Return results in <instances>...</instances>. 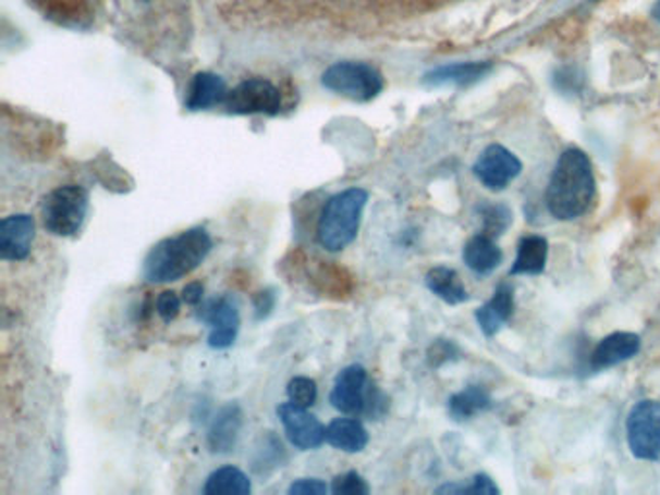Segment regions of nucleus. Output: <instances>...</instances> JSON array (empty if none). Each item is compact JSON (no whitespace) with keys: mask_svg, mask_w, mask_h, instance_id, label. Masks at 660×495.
I'll return each instance as SVG.
<instances>
[{"mask_svg":"<svg viewBox=\"0 0 660 495\" xmlns=\"http://www.w3.org/2000/svg\"><path fill=\"white\" fill-rule=\"evenodd\" d=\"M597 198V181L591 159L577 148L565 149L548 181V211L558 221H575L592 208Z\"/></svg>","mask_w":660,"mask_h":495,"instance_id":"f257e3e1","label":"nucleus"},{"mask_svg":"<svg viewBox=\"0 0 660 495\" xmlns=\"http://www.w3.org/2000/svg\"><path fill=\"white\" fill-rule=\"evenodd\" d=\"M213 240L206 228L194 226L181 235L157 243L144 260V279L154 285H166L191 275L206 261Z\"/></svg>","mask_w":660,"mask_h":495,"instance_id":"f03ea898","label":"nucleus"},{"mask_svg":"<svg viewBox=\"0 0 660 495\" xmlns=\"http://www.w3.org/2000/svg\"><path fill=\"white\" fill-rule=\"evenodd\" d=\"M370 194L365 188H347L331 196L316 225V240L326 252H341L355 243Z\"/></svg>","mask_w":660,"mask_h":495,"instance_id":"7ed1b4c3","label":"nucleus"},{"mask_svg":"<svg viewBox=\"0 0 660 495\" xmlns=\"http://www.w3.org/2000/svg\"><path fill=\"white\" fill-rule=\"evenodd\" d=\"M333 409L347 417H368L378 420L388 412V397L370 380L365 366H345L333 382L330 393Z\"/></svg>","mask_w":660,"mask_h":495,"instance_id":"20e7f679","label":"nucleus"},{"mask_svg":"<svg viewBox=\"0 0 660 495\" xmlns=\"http://www.w3.org/2000/svg\"><path fill=\"white\" fill-rule=\"evenodd\" d=\"M89 211V191L78 184H66L49 191L41 203L44 225L51 235H78Z\"/></svg>","mask_w":660,"mask_h":495,"instance_id":"39448f33","label":"nucleus"},{"mask_svg":"<svg viewBox=\"0 0 660 495\" xmlns=\"http://www.w3.org/2000/svg\"><path fill=\"white\" fill-rule=\"evenodd\" d=\"M322 86L356 103H368L382 94L383 78L372 64L343 61L323 72Z\"/></svg>","mask_w":660,"mask_h":495,"instance_id":"423d86ee","label":"nucleus"},{"mask_svg":"<svg viewBox=\"0 0 660 495\" xmlns=\"http://www.w3.org/2000/svg\"><path fill=\"white\" fill-rule=\"evenodd\" d=\"M626 437L630 451L639 461L660 459V403L639 400L630 410L626 420Z\"/></svg>","mask_w":660,"mask_h":495,"instance_id":"0eeeda50","label":"nucleus"},{"mask_svg":"<svg viewBox=\"0 0 660 495\" xmlns=\"http://www.w3.org/2000/svg\"><path fill=\"white\" fill-rule=\"evenodd\" d=\"M196 318L209 327V348L227 350L235 345L241 330V313L231 296L211 298L208 302L198 306Z\"/></svg>","mask_w":660,"mask_h":495,"instance_id":"6e6552de","label":"nucleus"},{"mask_svg":"<svg viewBox=\"0 0 660 495\" xmlns=\"http://www.w3.org/2000/svg\"><path fill=\"white\" fill-rule=\"evenodd\" d=\"M281 94L278 87L264 78L246 79L229 91L225 107L231 114H268L281 111Z\"/></svg>","mask_w":660,"mask_h":495,"instance_id":"1a4fd4ad","label":"nucleus"},{"mask_svg":"<svg viewBox=\"0 0 660 495\" xmlns=\"http://www.w3.org/2000/svg\"><path fill=\"white\" fill-rule=\"evenodd\" d=\"M523 163L520 157L504 146H488L478 156L473 165V174L480 184L492 191H502L522 174Z\"/></svg>","mask_w":660,"mask_h":495,"instance_id":"9d476101","label":"nucleus"},{"mask_svg":"<svg viewBox=\"0 0 660 495\" xmlns=\"http://www.w3.org/2000/svg\"><path fill=\"white\" fill-rule=\"evenodd\" d=\"M278 417L291 445L298 451H316L326 444V426L305 407L281 403Z\"/></svg>","mask_w":660,"mask_h":495,"instance_id":"9b49d317","label":"nucleus"},{"mask_svg":"<svg viewBox=\"0 0 660 495\" xmlns=\"http://www.w3.org/2000/svg\"><path fill=\"white\" fill-rule=\"evenodd\" d=\"M35 240V221L27 213H16L0 223V258L4 261H24L32 253Z\"/></svg>","mask_w":660,"mask_h":495,"instance_id":"f8f14e48","label":"nucleus"},{"mask_svg":"<svg viewBox=\"0 0 660 495\" xmlns=\"http://www.w3.org/2000/svg\"><path fill=\"white\" fill-rule=\"evenodd\" d=\"M641 350V339L639 335L630 333V331H616L610 333L604 339L600 341L591 355V370H609L614 366L627 362L637 357Z\"/></svg>","mask_w":660,"mask_h":495,"instance_id":"ddd939ff","label":"nucleus"},{"mask_svg":"<svg viewBox=\"0 0 660 495\" xmlns=\"http://www.w3.org/2000/svg\"><path fill=\"white\" fill-rule=\"evenodd\" d=\"M243 409L236 403H229L225 407H221L218 414L211 418V424L208 428L209 451L218 453V455L233 451L241 430H243Z\"/></svg>","mask_w":660,"mask_h":495,"instance_id":"4468645a","label":"nucleus"},{"mask_svg":"<svg viewBox=\"0 0 660 495\" xmlns=\"http://www.w3.org/2000/svg\"><path fill=\"white\" fill-rule=\"evenodd\" d=\"M513 310H515L513 287L510 283H500L494 290V296L475 312L482 335L496 337L505 323L512 320Z\"/></svg>","mask_w":660,"mask_h":495,"instance_id":"2eb2a0df","label":"nucleus"},{"mask_svg":"<svg viewBox=\"0 0 660 495\" xmlns=\"http://www.w3.org/2000/svg\"><path fill=\"white\" fill-rule=\"evenodd\" d=\"M368 442H370L368 430L360 420H356V417L335 418L326 428V444H330L338 451L349 455L363 453Z\"/></svg>","mask_w":660,"mask_h":495,"instance_id":"dca6fc26","label":"nucleus"},{"mask_svg":"<svg viewBox=\"0 0 660 495\" xmlns=\"http://www.w3.org/2000/svg\"><path fill=\"white\" fill-rule=\"evenodd\" d=\"M229 89L225 79L213 72H200L192 79L186 99L188 111H206L216 104L225 103Z\"/></svg>","mask_w":660,"mask_h":495,"instance_id":"f3484780","label":"nucleus"},{"mask_svg":"<svg viewBox=\"0 0 660 495\" xmlns=\"http://www.w3.org/2000/svg\"><path fill=\"white\" fill-rule=\"evenodd\" d=\"M502 260H504V253L500 250V246L496 244L494 238L482 235V233L469 238L465 248H463V261L477 275L494 273L500 268Z\"/></svg>","mask_w":660,"mask_h":495,"instance_id":"a211bd4d","label":"nucleus"},{"mask_svg":"<svg viewBox=\"0 0 660 495\" xmlns=\"http://www.w3.org/2000/svg\"><path fill=\"white\" fill-rule=\"evenodd\" d=\"M492 69L490 62H460L445 64L440 69L428 72L425 76L426 86H470L478 79L485 78Z\"/></svg>","mask_w":660,"mask_h":495,"instance_id":"6ab92c4d","label":"nucleus"},{"mask_svg":"<svg viewBox=\"0 0 660 495\" xmlns=\"http://www.w3.org/2000/svg\"><path fill=\"white\" fill-rule=\"evenodd\" d=\"M425 283L426 288L443 300L445 305L460 306L469 300V293L463 285L460 273L452 268H445V265L432 268L426 273Z\"/></svg>","mask_w":660,"mask_h":495,"instance_id":"aec40b11","label":"nucleus"},{"mask_svg":"<svg viewBox=\"0 0 660 495\" xmlns=\"http://www.w3.org/2000/svg\"><path fill=\"white\" fill-rule=\"evenodd\" d=\"M548 243L542 236H525L517 244V256L510 275H540L547 270Z\"/></svg>","mask_w":660,"mask_h":495,"instance_id":"412c9836","label":"nucleus"},{"mask_svg":"<svg viewBox=\"0 0 660 495\" xmlns=\"http://www.w3.org/2000/svg\"><path fill=\"white\" fill-rule=\"evenodd\" d=\"M492 409V397L490 393L480 385H469L463 392L455 393L450 397L448 410L450 417L457 422H467L485 410Z\"/></svg>","mask_w":660,"mask_h":495,"instance_id":"4be33fe9","label":"nucleus"},{"mask_svg":"<svg viewBox=\"0 0 660 495\" xmlns=\"http://www.w3.org/2000/svg\"><path fill=\"white\" fill-rule=\"evenodd\" d=\"M253 492V482L248 474L236 467H221L209 474L201 487L204 495H248Z\"/></svg>","mask_w":660,"mask_h":495,"instance_id":"5701e85b","label":"nucleus"},{"mask_svg":"<svg viewBox=\"0 0 660 495\" xmlns=\"http://www.w3.org/2000/svg\"><path fill=\"white\" fill-rule=\"evenodd\" d=\"M285 461H288V453H285L281 440H278V435H273V432H266V435H261L260 445H256V449H254V472L258 477H268L273 470L283 467Z\"/></svg>","mask_w":660,"mask_h":495,"instance_id":"b1692460","label":"nucleus"},{"mask_svg":"<svg viewBox=\"0 0 660 495\" xmlns=\"http://www.w3.org/2000/svg\"><path fill=\"white\" fill-rule=\"evenodd\" d=\"M477 215L480 219V233L498 238L505 235V231L512 225L513 213L512 209L504 203H480L477 206Z\"/></svg>","mask_w":660,"mask_h":495,"instance_id":"393cba45","label":"nucleus"},{"mask_svg":"<svg viewBox=\"0 0 660 495\" xmlns=\"http://www.w3.org/2000/svg\"><path fill=\"white\" fill-rule=\"evenodd\" d=\"M436 494L453 495H498L500 490L494 484V480L488 474H477L465 482H453V484H443L436 490Z\"/></svg>","mask_w":660,"mask_h":495,"instance_id":"a878e982","label":"nucleus"},{"mask_svg":"<svg viewBox=\"0 0 660 495\" xmlns=\"http://www.w3.org/2000/svg\"><path fill=\"white\" fill-rule=\"evenodd\" d=\"M288 397L293 405L310 409L318 400V385L306 375H296L288 383Z\"/></svg>","mask_w":660,"mask_h":495,"instance_id":"bb28decb","label":"nucleus"},{"mask_svg":"<svg viewBox=\"0 0 660 495\" xmlns=\"http://www.w3.org/2000/svg\"><path fill=\"white\" fill-rule=\"evenodd\" d=\"M331 494L335 495H366L370 494V487L366 484V480L355 472L349 470L345 474H339L331 482Z\"/></svg>","mask_w":660,"mask_h":495,"instance_id":"cd10ccee","label":"nucleus"},{"mask_svg":"<svg viewBox=\"0 0 660 495\" xmlns=\"http://www.w3.org/2000/svg\"><path fill=\"white\" fill-rule=\"evenodd\" d=\"M457 358H460V348L455 347L452 341L448 339L436 341L435 345L428 348V355H426V360H428L430 368H442L443 364L453 362Z\"/></svg>","mask_w":660,"mask_h":495,"instance_id":"c85d7f7f","label":"nucleus"},{"mask_svg":"<svg viewBox=\"0 0 660 495\" xmlns=\"http://www.w3.org/2000/svg\"><path fill=\"white\" fill-rule=\"evenodd\" d=\"M181 306H183V298L174 290H163L161 295L157 296L156 312L166 323H171L179 318Z\"/></svg>","mask_w":660,"mask_h":495,"instance_id":"c756f323","label":"nucleus"},{"mask_svg":"<svg viewBox=\"0 0 660 495\" xmlns=\"http://www.w3.org/2000/svg\"><path fill=\"white\" fill-rule=\"evenodd\" d=\"M331 487L320 479H298L289 486V495H326Z\"/></svg>","mask_w":660,"mask_h":495,"instance_id":"7c9ffc66","label":"nucleus"},{"mask_svg":"<svg viewBox=\"0 0 660 495\" xmlns=\"http://www.w3.org/2000/svg\"><path fill=\"white\" fill-rule=\"evenodd\" d=\"M276 308V293L273 288H266L260 290L258 295L254 296V315L256 320H266Z\"/></svg>","mask_w":660,"mask_h":495,"instance_id":"2f4dec72","label":"nucleus"},{"mask_svg":"<svg viewBox=\"0 0 660 495\" xmlns=\"http://www.w3.org/2000/svg\"><path fill=\"white\" fill-rule=\"evenodd\" d=\"M183 302L184 305L194 306V308H198V306L204 302V285H201V283H198V281H194V283H188V285L183 288Z\"/></svg>","mask_w":660,"mask_h":495,"instance_id":"473e14b6","label":"nucleus"},{"mask_svg":"<svg viewBox=\"0 0 660 495\" xmlns=\"http://www.w3.org/2000/svg\"><path fill=\"white\" fill-rule=\"evenodd\" d=\"M655 16H657V20L660 22V2L655 7Z\"/></svg>","mask_w":660,"mask_h":495,"instance_id":"72a5a7b5","label":"nucleus"}]
</instances>
